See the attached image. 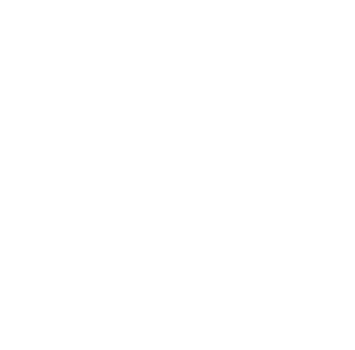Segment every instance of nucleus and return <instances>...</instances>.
<instances>
[]
</instances>
